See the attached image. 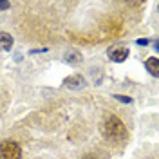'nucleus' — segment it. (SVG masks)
Instances as JSON below:
<instances>
[{
  "label": "nucleus",
  "instance_id": "obj_6",
  "mask_svg": "<svg viewBox=\"0 0 159 159\" xmlns=\"http://www.w3.org/2000/svg\"><path fill=\"white\" fill-rule=\"evenodd\" d=\"M147 70H148L154 78L159 76V60L156 58V56H152V58L147 60Z\"/></svg>",
  "mask_w": 159,
  "mask_h": 159
},
{
  "label": "nucleus",
  "instance_id": "obj_8",
  "mask_svg": "<svg viewBox=\"0 0 159 159\" xmlns=\"http://www.w3.org/2000/svg\"><path fill=\"white\" fill-rule=\"evenodd\" d=\"M114 98L118 99V101H121V103H132V98H130V96H121V94H116Z\"/></svg>",
  "mask_w": 159,
  "mask_h": 159
},
{
  "label": "nucleus",
  "instance_id": "obj_5",
  "mask_svg": "<svg viewBox=\"0 0 159 159\" xmlns=\"http://www.w3.org/2000/svg\"><path fill=\"white\" fill-rule=\"evenodd\" d=\"M13 47V36L9 33H0V51H11Z\"/></svg>",
  "mask_w": 159,
  "mask_h": 159
},
{
  "label": "nucleus",
  "instance_id": "obj_3",
  "mask_svg": "<svg viewBox=\"0 0 159 159\" xmlns=\"http://www.w3.org/2000/svg\"><path fill=\"white\" fill-rule=\"evenodd\" d=\"M63 85L70 90H80L87 85V81H85L83 76H80V74H72V76H67V78L63 80Z\"/></svg>",
  "mask_w": 159,
  "mask_h": 159
},
{
  "label": "nucleus",
  "instance_id": "obj_12",
  "mask_svg": "<svg viewBox=\"0 0 159 159\" xmlns=\"http://www.w3.org/2000/svg\"><path fill=\"white\" fill-rule=\"evenodd\" d=\"M45 51H47V49H34V51H31V52H33V54H36V52H45Z\"/></svg>",
  "mask_w": 159,
  "mask_h": 159
},
{
  "label": "nucleus",
  "instance_id": "obj_10",
  "mask_svg": "<svg viewBox=\"0 0 159 159\" xmlns=\"http://www.w3.org/2000/svg\"><path fill=\"white\" fill-rule=\"evenodd\" d=\"M148 42L150 40H147V38H139L136 43H138V45H148Z\"/></svg>",
  "mask_w": 159,
  "mask_h": 159
},
{
  "label": "nucleus",
  "instance_id": "obj_9",
  "mask_svg": "<svg viewBox=\"0 0 159 159\" xmlns=\"http://www.w3.org/2000/svg\"><path fill=\"white\" fill-rule=\"evenodd\" d=\"M11 7V4L7 2V0H4V2H0V11H6V9H9Z\"/></svg>",
  "mask_w": 159,
  "mask_h": 159
},
{
  "label": "nucleus",
  "instance_id": "obj_1",
  "mask_svg": "<svg viewBox=\"0 0 159 159\" xmlns=\"http://www.w3.org/2000/svg\"><path fill=\"white\" fill-rule=\"evenodd\" d=\"M101 130H103V136L109 141H112V143H119V141H123L127 138V129H125L123 121L118 119L116 116H109L105 119Z\"/></svg>",
  "mask_w": 159,
  "mask_h": 159
},
{
  "label": "nucleus",
  "instance_id": "obj_2",
  "mask_svg": "<svg viewBox=\"0 0 159 159\" xmlns=\"http://www.w3.org/2000/svg\"><path fill=\"white\" fill-rule=\"evenodd\" d=\"M22 148L15 141H4L0 143V159H20Z\"/></svg>",
  "mask_w": 159,
  "mask_h": 159
},
{
  "label": "nucleus",
  "instance_id": "obj_4",
  "mask_svg": "<svg viewBox=\"0 0 159 159\" xmlns=\"http://www.w3.org/2000/svg\"><path fill=\"white\" fill-rule=\"evenodd\" d=\"M129 49L125 47V45H118V47H112L109 51V58L112 61H116V63H121V61H125V60L129 58Z\"/></svg>",
  "mask_w": 159,
  "mask_h": 159
},
{
  "label": "nucleus",
  "instance_id": "obj_7",
  "mask_svg": "<svg viewBox=\"0 0 159 159\" xmlns=\"http://www.w3.org/2000/svg\"><path fill=\"white\" fill-rule=\"evenodd\" d=\"M81 52L80 51H69L67 54H65V61L67 63H70V65H78V63H81Z\"/></svg>",
  "mask_w": 159,
  "mask_h": 159
},
{
  "label": "nucleus",
  "instance_id": "obj_11",
  "mask_svg": "<svg viewBox=\"0 0 159 159\" xmlns=\"http://www.w3.org/2000/svg\"><path fill=\"white\" fill-rule=\"evenodd\" d=\"M81 159H98V157H96V156H92V154H85Z\"/></svg>",
  "mask_w": 159,
  "mask_h": 159
}]
</instances>
